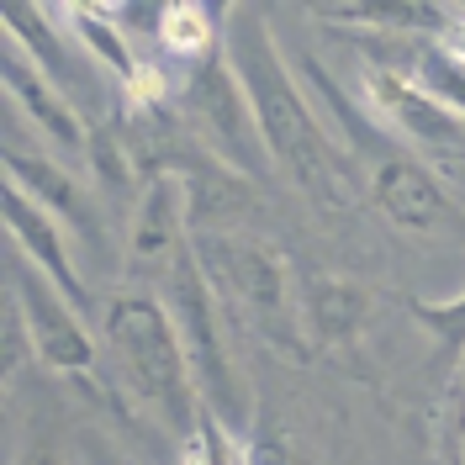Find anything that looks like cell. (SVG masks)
I'll return each instance as SVG.
<instances>
[{"label":"cell","instance_id":"2","mask_svg":"<svg viewBox=\"0 0 465 465\" xmlns=\"http://www.w3.org/2000/svg\"><path fill=\"white\" fill-rule=\"evenodd\" d=\"M302 80L318 90V106L328 112L333 133H339L344 148L354 153L360 180H365V202L376 206L391 228L423 232V238H434V232L439 238H455V232H465L460 206L444 191V180H439V170L429 159H418V153L407 143H397L360 101H349L344 85L322 69L318 58L302 64Z\"/></svg>","mask_w":465,"mask_h":465},{"label":"cell","instance_id":"13","mask_svg":"<svg viewBox=\"0 0 465 465\" xmlns=\"http://www.w3.org/2000/svg\"><path fill=\"white\" fill-rule=\"evenodd\" d=\"M5 185H16L22 196H32L37 206H48L69 232H95V223H90L95 217V202L85 196L80 174L69 170V164L5 143Z\"/></svg>","mask_w":465,"mask_h":465},{"label":"cell","instance_id":"9","mask_svg":"<svg viewBox=\"0 0 465 465\" xmlns=\"http://www.w3.org/2000/svg\"><path fill=\"white\" fill-rule=\"evenodd\" d=\"M185 249H191L185 180L174 170L143 174V191L127 212V270L138 275V286H159Z\"/></svg>","mask_w":465,"mask_h":465},{"label":"cell","instance_id":"14","mask_svg":"<svg viewBox=\"0 0 465 465\" xmlns=\"http://www.w3.org/2000/svg\"><path fill=\"white\" fill-rule=\"evenodd\" d=\"M58 22L74 32V43H80L101 69H112V80L122 85V95H133V90L159 69L148 54L133 48V37L122 32V22H116L112 11H101V5H64V11H58Z\"/></svg>","mask_w":465,"mask_h":465},{"label":"cell","instance_id":"8","mask_svg":"<svg viewBox=\"0 0 465 465\" xmlns=\"http://www.w3.org/2000/svg\"><path fill=\"white\" fill-rule=\"evenodd\" d=\"M5 296L16 302L22 328H27V349L43 371L74 381H90L101 371V344L85 328V312L22 254H11V264H5Z\"/></svg>","mask_w":465,"mask_h":465},{"label":"cell","instance_id":"16","mask_svg":"<svg viewBox=\"0 0 465 465\" xmlns=\"http://www.w3.org/2000/svg\"><path fill=\"white\" fill-rule=\"evenodd\" d=\"M402 307H407V318L434 339V371L450 386V376L465 365V286L455 296H439V302H429V296H402Z\"/></svg>","mask_w":465,"mask_h":465},{"label":"cell","instance_id":"17","mask_svg":"<svg viewBox=\"0 0 465 465\" xmlns=\"http://www.w3.org/2000/svg\"><path fill=\"white\" fill-rule=\"evenodd\" d=\"M174 450H180V465H260L249 434H243V429H232L228 418H217L212 407L196 418V429L180 439Z\"/></svg>","mask_w":465,"mask_h":465},{"label":"cell","instance_id":"3","mask_svg":"<svg viewBox=\"0 0 465 465\" xmlns=\"http://www.w3.org/2000/svg\"><path fill=\"white\" fill-rule=\"evenodd\" d=\"M101 349L116 365V381L133 397V407L143 418H153L174 444L196 429L206 402L202 386H196V371H191V354H185V339H180V322H174L170 302L159 291H116L101 312Z\"/></svg>","mask_w":465,"mask_h":465},{"label":"cell","instance_id":"18","mask_svg":"<svg viewBox=\"0 0 465 465\" xmlns=\"http://www.w3.org/2000/svg\"><path fill=\"white\" fill-rule=\"evenodd\" d=\"M397 58H402L407 74L429 90L434 101H444L455 116H465V64H460V58L444 54V48H439V43H429V37H423V43H412V48H407V54H397Z\"/></svg>","mask_w":465,"mask_h":465},{"label":"cell","instance_id":"4","mask_svg":"<svg viewBox=\"0 0 465 465\" xmlns=\"http://www.w3.org/2000/svg\"><path fill=\"white\" fill-rule=\"evenodd\" d=\"M191 249H196L212 291L223 296V307L270 354H281L286 365L318 360L312 333H307V307H302V270L291 264V254L275 238L254 228L191 232Z\"/></svg>","mask_w":465,"mask_h":465},{"label":"cell","instance_id":"1","mask_svg":"<svg viewBox=\"0 0 465 465\" xmlns=\"http://www.w3.org/2000/svg\"><path fill=\"white\" fill-rule=\"evenodd\" d=\"M223 54L238 69L249 101H254L270 164L286 174L302 196H312L322 212L365 206V180H360L354 153L333 133V122L318 112V101L307 95L291 58L281 54L270 16L254 11V5H228L223 11Z\"/></svg>","mask_w":465,"mask_h":465},{"label":"cell","instance_id":"19","mask_svg":"<svg viewBox=\"0 0 465 465\" xmlns=\"http://www.w3.org/2000/svg\"><path fill=\"white\" fill-rule=\"evenodd\" d=\"M434 43L444 48V54H455L465 64V5H450V11H444V27H439Z\"/></svg>","mask_w":465,"mask_h":465},{"label":"cell","instance_id":"20","mask_svg":"<svg viewBox=\"0 0 465 465\" xmlns=\"http://www.w3.org/2000/svg\"><path fill=\"white\" fill-rule=\"evenodd\" d=\"M16 465H74V460L64 455V444H54V439H32L27 450L16 455Z\"/></svg>","mask_w":465,"mask_h":465},{"label":"cell","instance_id":"5","mask_svg":"<svg viewBox=\"0 0 465 465\" xmlns=\"http://www.w3.org/2000/svg\"><path fill=\"white\" fill-rule=\"evenodd\" d=\"M153 291L170 302L174 322H180L191 371H196V386H202V402L212 407L217 418H228L232 429H249L254 402H249V391H243V376H238L232 349H228V322H223L228 307H223V296L212 291L202 260H196V249H185Z\"/></svg>","mask_w":465,"mask_h":465},{"label":"cell","instance_id":"15","mask_svg":"<svg viewBox=\"0 0 465 465\" xmlns=\"http://www.w3.org/2000/svg\"><path fill=\"white\" fill-rule=\"evenodd\" d=\"M153 43L159 54L174 58L180 69L202 64V58L223 54V11H212L202 0H174L153 11Z\"/></svg>","mask_w":465,"mask_h":465},{"label":"cell","instance_id":"12","mask_svg":"<svg viewBox=\"0 0 465 465\" xmlns=\"http://www.w3.org/2000/svg\"><path fill=\"white\" fill-rule=\"evenodd\" d=\"M302 307H307V333L318 354H344L360 344L365 322L376 312V296L365 281L339 275V270H307L302 275Z\"/></svg>","mask_w":465,"mask_h":465},{"label":"cell","instance_id":"6","mask_svg":"<svg viewBox=\"0 0 465 465\" xmlns=\"http://www.w3.org/2000/svg\"><path fill=\"white\" fill-rule=\"evenodd\" d=\"M174 112L185 122V133L212 153L223 159L228 170L260 180L270 170V148H264L260 116H254V101L238 80V69L228 64V54H212L191 69H180L174 80Z\"/></svg>","mask_w":465,"mask_h":465},{"label":"cell","instance_id":"7","mask_svg":"<svg viewBox=\"0 0 465 465\" xmlns=\"http://www.w3.org/2000/svg\"><path fill=\"white\" fill-rule=\"evenodd\" d=\"M360 106L376 116L381 127L407 143L418 159L429 164H460L465 159V116H455L444 101H434L429 90L407 74L402 58L360 54Z\"/></svg>","mask_w":465,"mask_h":465},{"label":"cell","instance_id":"10","mask_svg":"<svg viewBox=\"0 0 465 465\" xmlns=\"http://www.w3.org/2000/svg\"><path fill=\"white\" fill-rule=\"evenodd\" d=\"M0 80H5V101H16V112L27 116L64 159H85L90 153V122L74 112V101L58 90L54 74H48L22 43H11V37H5V54H0Z\"/></svg>","mask_w":465,"mask_h":465},{"label":"cell","instance_id":"11","mask_svg":"<svg viewBox=\"0 0 465 465\" xmlns=\"http://www.w3.org/2000/svg\"><path fill=\"white\" fill-rule=\"evenodd\" d=\"M0 223H5V243L54 281L80 312L90 307V281L80 275V260H74V243H69V228L58 223L48 206H37L32 196H22L16 185H5L0 196Z\"/></svg>","mask_w":465,"mask_h":465}]
</instances>
